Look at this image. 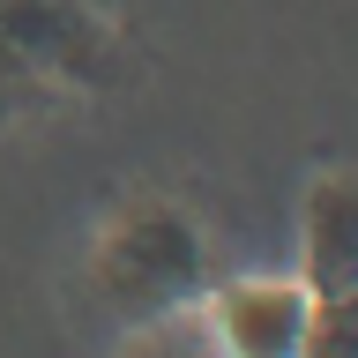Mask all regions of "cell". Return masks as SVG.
I'll return each mask as SVG.
<instances>
[{"instance_id": "obj_1", "label": "cell", "mask_w": 358, "mask_h": 358, "mask_svg": "<svg viewBox=\"0 0 358 358\" xmlns=\"http://www.w3.org/2000/svg\"><path fill=\"white\" fill-rule=\"evenodd\" d=\"M201 276V246L194 231L172 217V209H142V217H127L120 231H112L105 246V291H112V306H127V313H172L187 291H194Z\"/></svg>"}, {"instance_id": "obj_2", "label": "cell", "mask_w": 358, "mask_h": 358, "mask_svg": "<svg viewBox=\"0 0 358 358\" xmlns=\"http://www.w3.org/2000/svg\"><path fill=\"white\" fill-rule=\"evenodd\" d=\"M306 313L313 299L291 284H239L217 299L209 329H217L224 358H299L306 351Z\"/></svg>"}, {"instance_id": "obj_3", "label": "cell", "mask_w": 358, "mask_h": 358, "mask_svg": "<svg viewBox=\"0 0 358 358\" xmlns=\"http://www.w3.org/2000/svg\"><path fill=\"white\" fill-rule=\"evenodd\" d=\"M358 291V179L336 172L306 194V299Z\"/></svg>"}, {"instance_id": "obj_4", "label": "cell", "mask_w": 358, "mask_h": 358, "mask_svg": "<svg viewBox=\"0 0 358 358\" xmlns=\"http://www.w3.org/2000/svg\"><path fill=\"white\" fill-rule=\"evenodd\" d=\"M127 358H224L217 329H209V313H157L150 329L127 343Z\"/></svg>"}, {"instance_id": "obj_5", "label": "cell", "mask_w": 358, "mask_h": 358, "mask_svg": "<svg viewBox=\"0 0 358 358\" xmlns=\"http://www.w3.org/2000/svg\"><path fill=\"white\" fill-rule=\"evenodd\" d=\"M299 358H358V291L313 299L306 313V351Z\"/></svg>"}]
</instances>
